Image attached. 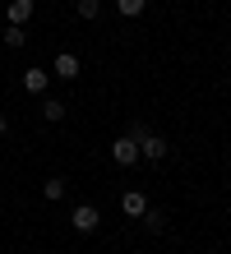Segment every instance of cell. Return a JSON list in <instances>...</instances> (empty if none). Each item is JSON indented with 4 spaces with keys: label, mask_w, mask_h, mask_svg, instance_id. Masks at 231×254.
I'll list each match as a JSON object with an SVG mask.
<instances>
[{
    "label": "cell",
    "mask_w": 231,
    "mask_h": 254,
    "mask_svg": "<svg viewBox=\"0 0 231 254\" xmlns=\"http://www.w3.org/2000/svg\"><path fill=\"white\" fill-rule=\"evenodd\" d=\"M65 102H60V97H42V116H46V121H51V125H60V121H65Z\"/></svg>",
    "instance_id": "cell-8"
},
{
    "label": "cell",
    "mask_w": 231,
    "mask_h": 254,
    "mask_svg": "<svg viewBox=\"0 0 231 254\" xmlns=\"http://www.w3.org/2000/svg\"><path fill=\"white\" fill-rule=\"evenodd\" d=\"M116 9L125 14V19H139V14L148 9V0H116Z\"/></svg>",
    "instance_id": "cell-12"
},
{
    "label": "cell",
    "mask_w": 231,
    "mask_h": 254,
    "mask_svg": "<svg viewBox=\"0 0 231 254\" xmlns=\"http://www.w3.org/2000/svg\"><path fill=\"white\" fill-rule=\"evenodd\" d=\"M5 129H9V116H5V111H0V134H5Z\"/></svg>",
    "instance_id": "cell-14"
},
{
    "label": "cell",
    "mask_w": 231,
    "mask_h": 254,
    "mask_svg": "<svg viewBox=\"0 0 231 254\" xmlns=\"http://www.w3.org/2000/svg\"><path fill=\"white\" fill-rule=\"evenodd\" d=\"M74 9H79V19H97V14H102V0H79V5H74Z\"/></svg>",
    "instance_id": "cell-13"
},
{
    "label": "cell",
    "mask_w": 231,
    "mask_h": 254,
    "mask_svg": "<svg viewBox=\"0 0 231 254\" xmlns=\"http://www.w3.org/2000/svg\"><path fill=\"white\" fill-rule=\"evenodd\" d=\"M139 222H144V227H148L153 236H157V231H166V213H162V208H148V213L139 217Z\"/></svg>",
    "instance_id": "cell-10"
},
{
    "label": "cell",
    "mask_w": 231,
    "mask_h": 254,
    "mask_svg": "<svg viewBox=\"0 0 231 254\" xmlns=\"http://www.w3.org/2000/svg\"><path fill=\"white\" fill-rule=\"evenodd\" d=\"M70 222H74V231H79V236H92V231L102 227V213L92 203H74V217Z\"/></svg>",
    "instance_id": "cell-1"
},
{
    "label": "cell",
    "mask_w": 231,
    "mask_h": 254,
    "mask_svg": "<svg viewBox=\"0 0 231 254\" xmlns=\"http://www.w3.org/2000/svg\"><path fill=\"white\" fill-rule=\"evenodd\" d=\"M111 162H116V167H134V162H144V157H139V143L130 139V134L111 139Z\"/></svg>",
    "instance_id": "cell-3"
},
{
    "label": "cell",
    "mask_w": 231,
    "mask_h": 254,
    "mask_svg": "<svg viewBox=\"0 0 231 254\" xmlns=\"http://www.w3.org/2000/svg\"><path fill=\"white\" fill-rule=\"evenodd\" d=\"M120 213H125V217H144L148 213V194L144 190H125V194H120Z\"/></svg>",
    "instance_id": "cell-5"
},
{
    "label": "cell",
    "mask_w": 231,
    "mask_h": 254,
    "mask_svg": "<svg viewBox=\"0 0 231 254\" xmlns=\"http://www.w3.org/2000/svg\"><path fill=\"white\" fill-rule=\"evenodd\" d=\"M166 153H171V143H166L162 134H144V139H139V157L144 162H162Z\"/></svg>",
    "instance_id": "cell-4"
},
{
    "label": "cell",
    "mask_w": 231,
    "mask_h": 254,
    "mask_svg": "<svg viewBox=\"0 0 231 254\" xmlns=\"http://www.w3.org/2000/svg\"><path fill=\"white\" fill-rule=\"evenodd\" d=\"M65 185H70V181H65V176H51V181H46V185H42V194H46V199H51V203H56V199H65Z\"/></svg>",
    "instance_id": "cell-11"
},
{
    "label": "cell",
    "mask_w": 231,
    "mask_h": 254,
    "mask_svg": "<svg viewBox=\"0 0 231 254\" xmlns=\"http://www.w3.org/2000/svg\"><path fill=\"white\" fill-rule=\"evenodd\" d=\"M0 37H5V47H14V51H19V47H28L23 23H5V33H0Z\"/></svg>",
    "instance_id": "cell-9"
},
{
    "label": "cell",
    "mask_w": 231,
    "mask_h": 254,
    "mask_svg": "<svg viewBox=\"0 0 231 254\" xmlns=\"http://www.w3.org/2000/svg\"><path fill=\"white\" fill-rule=\"evenodd\" d=\"M46 88H51V74L46 69H23V93H33V97H46Z\"/></svg>",
    "instance_id": "cell-6"
},
{
    "label": "cell",
    "mask_w": 231,
    "mask_h": 254,
    "mask_svg": "<svg viewBox=\"0 0 231 254\" xmlns=\"http://www.w3.org/2000/svg\"><path fill=\"white\" fill-rule=\"evenodd\" d=\"M33 14H37V0H9V5H5V19L9 23H28Z\"/></svg>",
    "instance_id": "cell-7"
},
{
    "label": "cell",
    "mask_w": 231,
    "mask_h": 254,
    "mask_svg": "<svg viewBox=\"0 0 231 254\" xmlns=\"http://www.w3.org/2000/svg\"><path fill=\"white\" fill-rule=\"evenodd\" d=\"M51 74H56V79H65V83H74V79L83 74V65H79V56H74V51H56Z\"/></svg>",
    "instance_id": "cell-2"
}]
</instances>
